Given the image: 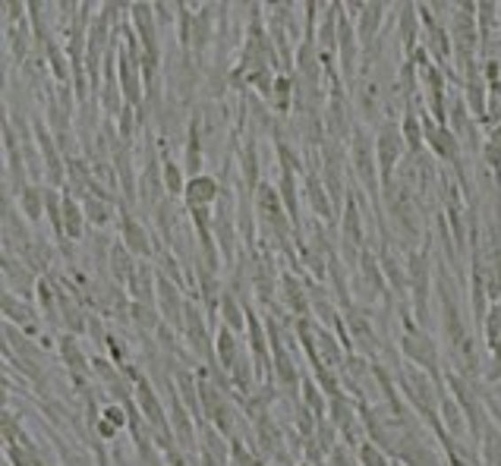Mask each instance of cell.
I'll list each match as a JSON object with an SVG mask.
<instances>
[{"label":"cell","instance_id":"obj_1","mask_svg":"<svg viewBox=\"0 0 501 466\" xmlns=\"http://www.w3.org/2000/svg\"><path fill=\"white\" fill-rule=\"evenodd\" d=\"M350 170L353 180L363 192L369 196V202L375 206V212L385 214V206H381V180H379V161H375V136L369 133L366 123H356L350 136Z\"/></svg>","mask_w":501,"mask_h":466},{"label":"cell","instance_id":"obj_2","mask_svg":"<svg viewBox=\"0 0 501 466\" xmlns=\"http://www.w3.org/2000/svg\"><path fill=\"white\" fill-rule=\"evenodd\" d=\"M401 353L410 366L429 372L432 378L442 384V369H438L442 366V353H438V344L429 338V331L419 325L417 318H413L410 303L403 306V312H401Z\"/></svg>","mask_w":501,"mask_h":466},{"label":"cell","instance_id":"obj_3","mask_svg":"<svg viewBox=\"0 0 501 466\" xmlns=\"http://www.w3.org/2000/svg\"><path fill=\"white\" fill-rule=\"evenodd\" d=\"M407 158V142L401 136V123L395 117H381L375 129V161H379V180L381 192L388 190L397 177V167Z\"/></svg>","mask_w":501,"mask_h":466},{"label":"cell","instance_id":"obj_4","mask_svg":"<svg viewBox=\"0 0 501 466\" xmlns=\"http://www.w3.org/2000/svg\"><path fill=\"white\" fill-rule=\"evenodd\" d=\"M432 255L429 246H419L407 252V293L413 318L426 328V312H429V293H432Z\"/></svg>","mask_w":501,"mask_h":466},{"label":"cell","instance_id":"obj_5","mask_svg":"<svg viewBox=\"0 0 501 466\" xmlns=\"http://www.w3.org/2000/svg\"><path fill=\"white\" fill-rule=\"evenodd\" d=\"M184 340H186V350L199 360V366H218V360H215V338L212 331H208V315H205L199 299H186Z\"/></svg>","mask_w":501,"mask_h":466},{"label":"cell","instance_id":"obj_6","mask_svg":"<svg viewBox=\"0 0 501 466\" xmlns=\"http://www.w3.org/2000/svg\"><path fill=\"white\" fill-rule=\"evenodd\" d=\"M353 105H350V92L344 89V82H332L328 85V105H325V136L334 142H344L350 145V136H353Z\"/></svg>","mask_w":501,"mask_h":466},{"label":"cell","instance_id":"obj_7","mask_svg":"<svg viewBox=\"0 0 501 466\" xmlns=\"http://www.w3.org/2000/svg\"><path fill=\"white\" fill-rule=\"evenodd\" d=\"M341 315H344V325L347 331H350V340H353V353L366 356V360H375L379 356V334H375L372 328V315H369L366 306H347V309H341Z\"/></svg>","mask_w":501,"mask_h":466},{"label":"cell","instance_id":"obj_8","mask_svg":"<svg viewBox=\"0 0 501 466\" xmlns=\"http://www.w3.org/2000/svg\"><path fill=\"white\" fill-rule=\"evenodd\" d=\"M133 400H136V407H139L142 416H145V423L152 425V431H155V435H168V439H174V429H170V416H168V403H164V397L158 394V388L152 384L149 375H145V378L136 384Z\"/></svg>","mask_w":501,"mask_h":466},{"label":"cell","instance_id":"obj_9","mask_svg":"<svg viewBox=\"0 0 501 466\" xmlns=\"http://www.w3.org/2000/svg\"><path fill=\"white\" fill-rule=\"evenodd\" d=\"M117 240H123V246H127L139 261H155L158 243L133 208H121V237H117Z\"/></svg>","mask_w":501,"mask_h":466},{"label":"cell","instance_id":"obj_10","mask_svg":"<svg viewBox=\"0 0 501 466\" xmlns=\"http://www.w3.org/2000/svg\"><path fill=\"white\" fill-rule=\"evenodd\" d=\"M328 419L338 429V435L344 439V445H363V419H360V403L350 400L347 394H338L328 400Z\"/></svg>","mask_w":501,"mask_h":466},{"label":"cell","instance_id":"obj_11","mask_svg":"<svg viewBox=\"0 0 501 466\" xmlns=\"http://www.w3.org/2000/svg\"><path fill=\"white\" fill-rule=\"evenodd\" d=\"M0 268H4V290H10V293H16V297L22 299H35V290L42 277L28 268L20 255L4 252V265H0Z\"/></svg>","mask_w":501,"mask_h":466},{"label":"cell","instance_id":"obj_12","mask_svg":"<svg viewBox=\"0 0 501 466\" xmlns=\"http://www.w3.org/2000/svg\"><path fill=\"white\" fill-rule=\"evenodd\" d=\"M57 353H60V362L67 366V372H70V378L79 384V391L89 388V375H92V360L85 356L82 344L76 340V334L64 331L60 338H57Z\"/></svg>","mask_w":501,"mask_h":466},{"label":"cell","instance_id":"obj_13","mask_svg":"<svg viewBox=\"0 0 501 466\" xmlns=\"http://www.w3.org/2000/svg\"><path fill=\"white\" fill-rule=\"evenodd\" d=\"M32 243V233H28V221L20 212L13 196H4V252H16Z\"/></svg>","mask_w":501,"mask_h":466},{"label":"cell","instance_id":"obj_14","mask_svg":"<svg viewBox=\"0 0 501 466\" xmlns=\"http://www.w3.org/2000/svg\"><path fill=\"white\" fill-rule=\"evenodd\" d=\"M221 192H224V183H221V177H215V174L190 177L184 190V208L186 212H192V208H215Z\"/></svg>","mask_w":501,"mask_h":466},{"label":"cell","instance_id":"obj_15","mask_svg":"<svg viewBox=\"0 0 501 466\" xmlns=\"http://www.w3.org/2000/svg\"><path fill=\"white\" fill-rule=\"evenodd\" d=\"M395 19H397V42L403 48V60H407L413 50L423 44V22H419V10L417 4H395Z\"/></svg>","mask_w":501,"mask_h":466},{"label":"cell","instance_id":"obj_16","mask_svg":"<svg viewBox=\"0 0 501 466\" xmlns=\"http://www.w3.org/2000/svg\"><path fill=\"white\" fill-rule=\"evenodd\" d=\"M253 441H255V454H259L262 460H275L278 454L287 447L275 413H265V416L253 419Z\"/></svg>","mask_w":501,"mask_h":466},{"label":"cell","instance_id":"obj_17","mask_svg":"<svg viewBox=\"0 0 501 466\" xmlns=\"http://www.w3.org/2000/svg\"><path fill=\"white\" fill-rule=\"evenodd\" d=\"M281 306L290 315L306 318L312 315L309 303V283H303V277H297V271H281Z\"/></svg>","mask_w":501,"mask_h":466},{"label":"cell","instance_id":"obj_18","mask_svg":"<svg viewBox=\"0 0 501 466\" xmlns=\"http://www.w3.org/2000/svg\"><path fill=\"white\" fill-rule=\"evenodd\" d=\"M350 105L353 111L360 113L363 123H375L381 117V89L379 82H375L372 76H360L356 79V85L350 89Z\"/></svg>","mask_w":501,"mask_h":466},{"label":"cell","instance_id":"obj_19","mask_svg":"<svg viewBox=\"0 0 501 466\" xmlns=\"http://www.w3.org/2000/svg\"><path fill=\"white\" fill-rule=\"evenodd\" d=\"M385 13H388V4L369 0L366 10L360 13V19L353 22V26H356V38H360L363 54H369V50L379 44V32H381V26H385Z\"/></svg>","mask_w":501,"mask_h":466},{"label":"cell","instance_id":"obj_20","mask_svg":"<svg viewBox=\"0 0 501 466\" xmlns=\"http://www.w3.org/2000/svg\"><path fill=\"white\" fill-rule=\"evenodd\" d=\"M303 190H306V202H309L316 221L338 218V212H334V206H332V196H328V190H325V180H322V174H318L316 167H309L303 174Z\"/></svg>","mask_w":501,"mask_h":466},{"label":"cell","instance_id":"obj_21","mask_svg":"<svg viewBox=\"0 0 501 466\" xmlns=\"http://www.w3.org/2000/svg\"><path fill=\"white\" fill-rule=\"evenodd\" d=\"M127 293L133 303H149L158 306V268L155 261H139L127 283Z\"/></svg>","mask_w":501,"mask_h":466},{"label":"cell","instance_id":"obj_22","mask_svg":"<svg viewBox=\"0 0 501 466\" xmlns=\"http://www.w3.org/2000/svg\"><path fill=\"white\" fill-rule=\"evenodd\" d=\"M38 318L42 315H35V309H32L28 303H22V297L4 290V322L22 328V334L32 338V334H38Z\"/></svg>","mask_w":501,"mask_h":466},{"label":"cell","instance_id":"obj_23","mask_svg":"<svg viewBox=\"0 0 501 466\" xmlns=\"http://www.w3.org/2000/svg\"><path fill=\"white\" fill-rule=\"evenodd\" d=\"M237 167H240V186L247 192H253L255 196V190H259V183H262V177H259V170H262V161H259V142L249 136L247 142L240 145V151H237Z\"/></svg>","mask_w":501,"mask_h":466},{"label":"cell","instance_id":"obj_24","mask_svg":"<svg viewBox=\"0 0 501 466\" xmlns=\"http://www.w3.org/2000/svg\"><path fill=\"white\" fill-rule=\"evenodd\" d=\"M20 259L26 261L28 268L35 271L38 277H48L51 275V265L57 261V249L48 243V237H32V243L22 249Z\"/></svg>","mask_w":501,"mask_h":466},{"label":"cell","instance_id":"obj_25","mask_svg":"<svg viewBox=\"0 0 501 466\" xmlns=\"http://www.w3.org/2000/svg\"><path fill=\"white\" fill-rule=\"evenodd\" d=\"M136 265H139V259L123 246V240H114L111 252H107V275H111V281L121 283V287H127L129 277H133V271H136Z\"/></svg>","mask_w":501,"mask_h":466},{"label":"cell","instance_id":"obj_26","mask_svg":"<svg viewBox=\"0 0 501 466\" xmlns=\"http://www.w3.org/2000/svg\"><path fill=\"white\" fill-rule=\"evenodd\" d=\"M243 356V346H240V338L231 331L227 325H218L215 328V360L218 366L231 375V369L237 366V360Z\"/></svg>","mask_w":501,"mask_h":466},{"label":"cell","instance_id":"obj_27","mask_svg":"<svg viewBox=\"0 0 501 466\" xmlns=\"http://www.w3.org/2000/svg\"><path fill=\"white\" fill-rule=\"evenodd\" d=\"M82 212H85V224L92 227V230H105L121 208H117V202H111V198H101L89 192V196L82 198Z\"/></svg>","mask_w":501,"mask_h":466},{"label":"cell","instance_id":"obj_28","mask_svg":"<svg viewBox=\"0 0 501 466\" xmlns=\"http://www.w3.org/2000/svg\"><path fill=\"white\" fill-rule=\"evenodd\" d=\"M401 136H403V142H407V155H423L426 129H423V117H419V107H407V111H403Z\"/></svg>","mask_w":501,"mask_h":466},{"label":"cell","instance_id":"obj_29","mask_svg":"<svg viewBox=\"0 0 501 466\" xmlns=\"http://www.w3.org/2000/svg\"><path fill=\"white\" fill-rule=\"evenodd\" d=\"M247 306L237 293H231V290L224 287V297H221V309H218V318L221 325H227L233 334H243L247 331Z\"/></svg>","mask_w":501,"mask_h":466},{"label":"cell","instance_id":"obj_30","mask_svg":"<svg viewBox=\"0 0 501 466\" xmlns=\"http://www.w3.org/2000/svg\"><path fill=\"white\" fill-rule=\"evenodd\" d=\"M129 325H133V331L139 334L142 340H149L155 338L158 325H161V312H158V306L133 303V309H129Z\"/></svg>","mask_w":501,"mask_h":466},{"label":"cell","instance_id":"obj_31","mask_svg":"<svg viewBox=\"0 0 501 466\" xmlns=\"http://www.w3.org/2000/svg\"><path fill=\"white\" fill-rule=\"evenodd\" d=\"M269 107L275 117H290V113H294V76H290V73H278Z\"/></svg>","mask_w":501,"mask_h":466},{"label":"cell","instance_id":"obj_32","mask_svg":"<svg viewBox=\"0 0 501 466\" xmlns=\"http://www.w3.org/2000/svg\"><path fill=\"white\" fill-rule=\"evenodd\" d=\"M64 233H67V240L76 243L85 237V212H82V202H79L76 196H70V192H64Z\"/></svg>","mask_w":501,"mask_h":466},{"label":"cell","instance_id":"obj_33","mask_svg":"<svg viewBox=\"0 0 501 466\" xmlns=\"http://www.w3.org/2000/svg\"><path fill=\"white\" fill-rule=\"evenodd\" d=\"M16 206H20V212L26 214L28 224H38V221L44 218V186L28 183L26 190H22V196L16 198Z\"/></svg>","mask_w":501,"mask_h":466},{"label":"cell","instance_id":"obj_34","mask_svg":"<svg viewBox=\"0 0 501 466\" xmlns=\"http://www.w3.org/2000/svg\"><path fill=\"white\" fill-rule=\"evenodd\" d=\"M161 180H164V192L170 198H184V190H186V174H184V164L174 161L170 155H164V164H161Z\"/></svg>","mask_w":501,"mask_h":466},{"label":"cell","instance_id":"obj_35","mask_svg":"<svg viewBox=\"0 0 501 466\" xmlns=\"http://www.w3.org/2000/svg\"><path fill=\"white\" fill-rule=\"evenodd\" d=\"M480 463L482 466H501V425L486 423V429H482Z\"/></svg>","mask_w":501,"mask_h":466},{"label":"cell","instance_id":"obj_36","mask_svg":"<svg viewBox=\"0 0 501 466\" xmlns=\"http://www.w3.org/2000/svg\"><path fill=\"white\" fill-rule=\"evenodd\" d=\"M300 400H303L318 419H328V397H325V391L316 384L312 375L309 378H303V394H300Z\"/></svg>","mask_w":501,"mask_h":466},{"label":"cell","instance_id":"obj_37","mask_svg":"<svg viewBox=\"0 0 501 466\" xmlns=\"http://www.w3.org/2000/svg\"><path fill=\"white\" fill-rule=\"evenodd\" d=\"M482 338H486V346L489 353H492L495 346L501 344V303H492L482 318Z\"/></svg>","mask_w":501,"mask_h":466},{"label":"cell","instance_id":"obj_38","mask_svg":"<svg viewBox=\"0 0 501 466\" xmlns=\"http://www.w3.org/2000/svg\"><path fill=\"white\" fill-rule=\"evenodd\" d=\"M356 457H360V466H391V460H388V454L381 451L375 441H363L360 447H356Z\"/></svg>","mask_w":501,"mask_h":466},{"label":"cell","instance_id":"obj_39","mask_svg":"<svg viewBox=\"0 0 501 466\" xmlns=\"http://www.w3.org/2000/svg\"><path fill=\"white\" fill-rule=\"evenodd\" d=\"M231 466H269L259 454H249L240 439H231Z\"/></svg>","mask_w":501,"mask_h":466},{"label":"cell","instance_id":"obj_40","mask_svg":"<svg viewBox=\"0 0 501 466\" xmlns=\"http://www.w3.org/2000/svg\"><path fill=\"white\" fill-rule=\"evenodd\" d=\"M480 158H482V164H486L489 174H492L495 180H501V149H498V145H492V142L482 139Z\"/></svg>","mask_w":501,"mask_h":466},{"label":"cell","instance_id":"obj_41","mask_svg":"<svg viewBox=\"0 0 501 466\" xmlns=\"http://www.w3.org/2000/svg\"><path fill=\"white\" fill-rule=\"evenodd\" d=\"M57 451H60V460H64V466H95V460L89 457L85 451H73L70 445H64V441H57Z\"/></svg>","mask_w":501,"mask_h":466},{"label":"cell","instance_id":"obj_42","mask_svg":"<svg viewBox=\"0 0 501 466\" xmlns=\"http://www.w3.org/2000/svg\"><path fill=\"white\" fill-rule=\"evenodd\" d=\"M89 435H95V439L105 441V445H114V441H117V439H121V435H123V429H117V425H114L111 419L101 416V419H98V425H95V429L89 431Z\"/></svg>","mask_w":501,"mask_h":466},{"label":"cell","instance_id":"obj_43","mask_svg":"<svg viewBox=\"0 0 501 466\" xmlns=\"http://www.w3.org/2000/svg\"><path fill=\"white\" fill-rule=\"evenodd\" d=\"M155 19H158V28H170L176 19V4H155Z\"/></svg>","mask_w":501,"mask_h":466},{"label":"cell","instance_id":"obj_44","mask_svg":"<svg viewBox=\"0 0 501 466\" xmlns=\"http://www.w3.org/2000/svg\"><path fill=\"white\" fill-rule=\"evenodd\" d=\"M105 346H107V353H111V360L117 362V366H127V346L121 344V338H114V334H107V340H105Z\"/></svg>","mask_w":501,"mask_h":466},{"label":"cell","instance_id":"obj_45","mask_svg":"<svg viewBox=\"0 0 501 466\" xmlns=\"http://www.w3.org/2000/svg\"><path fill=\"white\" fill-rule=\"evenodd\" d=\"M328 463H332V466H350V463H353L350 445H344V441H341V445L334 447L332 454H328Z\"/></svg>","mask_w":501,"mask_h":466},{"label":"cell","instance_id":"obj_46","mask_svg":"<svg viewBox=\"0 0 501 466\" xmlns=\"http://www.w3.org/2000/svg\"><path fill=\"white\" fill-rule=\"evenodd\" d=\"M486 142H492V145H498V149H501V123H498V127L489 129V133H486Z\"/></svg>","mask_w":501,"mask_h":466},{"label":"cell","instance_id":"obj_47","mask_svg":"<svg viewBox=\"0 0 501 466\" xmlns=\"http://www.w3.org/2000/svg\"><path fill=\"white\" fill-rule=\"evenodd\" d=\"M492 394H495V400H498V403H501V382H498V384H495V391H492Z\"/></svg>","mask_w":501,"mask_h":466},{"label":"cell","instance_id":"obj_48","mask_svg":"<svg viewBox=\"0 0 501 466\" xmlns=\"http://www.w3.org/2000/svg\"><path fill=\"white\" fill-rule=\"evenodd\" d=\"M297 466H312V463H297Z\"/></svg>","mask_w":501,"mask_h":466},{"label":"cell","instance_id":"obj_49","mask_svg":"<svg viewBox=\"0 0 501 466\" xmlns=\"http://www.w3.org/2000/svg\"><path fill=\"white\" fill-rule=\"evenodd\" d=\"M397 466H401V463H397Z\"/></svg>","mask_w":501,"mask_h":466}]
</instances>
